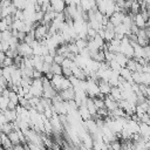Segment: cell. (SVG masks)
<instances>
[{"mask_svg":"<svg viewBox=\"0 0 150 150\" xmlns=\"http://www.w3.org/2000/svg\"><path fill=\"white\" fill-rule=\"evenodd\" d=\"M50 84L57 93H60L62 90H66V89L71 87V83H70L69 79L64 77L63 75H53V77L50 80Z\"/></svg>","mask_w":150,"mask_h":150,"instance_id":"cell-1","label":"cell"},{"mask_svg":"<svg viewBox=\"0 0 150 150\" xmlns=\"http://www.w3.org/2000/svg\"><path fill=\"white\" fill-rule=\"evenodd\" d=\"M87 87H86V93H87V96L90 97V98H94V97H97V96H101L100 94V89H98V83L97 81L95 80H91V79H87Z\"/></svg>","mask_w":150,"mask_h":150,"instance_id":"cell-2","label":"cell"},{"mask_svg":"<svg viewBox=\"0 0 150 150\" xmlns=\"http://www.w3.org/2000/svg\"><path fill=\"white\" fill-rule=\"evenodd\" d=\"M43 87H42V77L41 79H33V82L29 88V94L34 97H42Z\"/></svg>","mask_w":150,"mask_h":150,"instance_id":"cell-3","label":"cell"},{"mask_svg":"<svg viewBox=\"0 0 150 150\" xmlns=\"http://www.w3.org/2000/svg\"><path fill=\"white\" fill-rule=\"evenodd\" d=\"M48 30H49V25H42V23H38L34 28V36L35 40L41 41L43 39L47 38L48 35Z\"/></svg>","mask_w":150,"mask_h":150,"instance_id":"cell-4","label":"cell"},{"mask_svg":"<svg viewBox=\"0 0 150 150\" xmlns=\"http://www.w3.org/2000/svg\"><path fill=\"white\" fill-rule=\"evenodd\" d=\"M18 54L20 56H22L23 59L25 57H32L33 56V49L29 45H27L26 42H20L18 45Z\"/></svg>","mask_w":150,"mask_h":150,"instance_id":"cell-5","label":"cell"},{"mask_svg":"<svg viewBox=\"0 0 150 150\" xmlns=\"http://www.w3.org/2000/svg\"><path fill=\"white\" fill-rule=\"evenodd\" d=\"M52 9L56 13H63L66 9V2L64 0H50L49 1Z\"/></svg>","mask_w":150,"mask_h":150,"instance_id":"cell-6","label":"cell"},{"mask_svg":"<svg viewBox=\"0 0 150 150\" xmlns=\"http://www.w3.org/2000/svg\"><path fill=\"white\" fill-rule=\"evenodd\" d=\"M125 14H127V13H124V12H115V13L109 18V22L112 23L114 27H116V26H118V25L122 23V21H123V19H124V15H125Z\"/></svg>","mask_w":150,"mask_h":150,"instance_id":"cell-7","label":"cell"},{"mask_svg":"<svg viewBox=\"0 0 150 150\" xmlns=\"http://www.w3.org/2000/svg\"><path fill=\"white\" fill-rule=\"evenodd\" d=\"M60 95V97L62 98V101H71L75 98V90L73 87L66 89V90H62L60 93H57Z\"/></svg>","mask_w":150,"mask_h":150,"instance_id":"cell-8","label":"cell"},{"mask_svg":"<svg viewBox=\"0 0 150 150\" xmlns=\"http://www.w3.org/2000/svg\"><path fill=\"white\" fill-rule=\"evenodd\" d=\"M0 145L2 146L4 150H12V148H13V144L11 143L8 135L2 131H0Z\"/></svg>","mask_w":150,"mask_h":150,"instance_id":"cell-9","label":"cell"},{"mask_svg":"<svg viewBox=\"0 0 150 150\" xmlns=\"http://www.w3.org/2000/svg\"><path fill=\"white\" fill-rule=\"evenodd\" d=\"M97 83H98V89H100V94H101V96H108V95H110L111 86H110L108 82H104V81L98 80Z\"/></svg>","mask_w":150,"mask_h":150,"instance_id":"cell-10","label":"cell"},{"mask_svg":"<svg viewBox=\"0 0 150 150\" xmlns=\"http://www.w3.org/2000/svg\"><path fill=\"white\" fill-rule=\"evenodd\" d=\"M118 107V102H116L110 95H108V96H104V108L110 112V111H112L114 109H116Z\"/></svg>","mask_w":150,"mask_h":150,"instance_id":"cell-11","label":"cell"},{"mask_svg":"<svg viewBox=\"0 0 150 150\" xmlns=\"http://www.w3.org/2000/svg\"><path fill=\"white\" fill-rule=\"evenodd\" d=\"M132 21H134V23H135L138 28H145V26H146V21L144 20V18L142 16L141 13L135 14L134 18H132Z\"/></svg>","mask_w":150,"mask_h":150,"instance_id":"cell-12","label":"cell"},{"mask_svg":"<svg viewBox=\"0 0 150 150\" xmlns=\"http://www.w3.org/2000/svg\"><path fill=\"white\" fill-rule=\"evenodd\" d=\"M77 112H79V115H80V117H81L82 121H88V120L91 118V115L88 111V109H87L86 105H80L79 109H77Z\"/></svg>","mask_w":150,"mask_h":150,"instance_id":"cell-13","label":"cell"},{"mask_svg":"<svg viewBox=\"0 0 150 150\" xmlns=\"http://www.w3.org/2000/svg\"><path fill=\"white\" fill-rule=\"evenodd\" d=\"M131 71L128 69V68H125V67H123V68H121V70L118 71V75L123 79V80H125V81H128V82H130V83H134L132 82V79H131Z\"/></svg>","mask_w":150,"mask_h":150,"instance_id":"cell-14","label":"cell"},{"mask_svg":"<svg viewBox=\"0 0 150 150\" xmlns=\"http://www.w3.org/2000/svg\"><path fill=\"white\" fill-rule=\"evenodd\" d=\"M86 107H87L88 111L90 112L91 117H94V116L96 115V112H97V108L95 107L93 98H90V97H88V98H87V102H86Z\"/></svg>","mask_w":150,"mask_h":150,"instance_id":"cell-15","label":"cell"},{"mask_svg":"<svg viewBox=\"0 0 150 150\" xmlns=\"http://www.w3.org/2000/svg\"><path fill=\"white\" fill-rule=\"evenodd\" d=\"M4 115H5V117H6V120L8 121V122H15L16 120H18V115H16V111L15 110H9V109H6L5 111H4Z\"/></svg>","mask_w":150,"mask_h":150,"instance_id":"cell-16","label":"cell"},{"mask_svg":"<svg viewBox=\"0 0 150 150\" xmlns=\"http://www.w3.org/2000/svg\"><path fill=\"white\" fill-rule=\"evenodd\" d=\"M110 96L116 101H121L122 100V90L118 87H111V91H110Z\"/></svg>","mask_w":150,"mask_h":150,"instance_id":"cell-17","label":"cell"},{"mask_svg":"<svg viewBox=\"0 0 150 150\" xmlns=\"http://www.w3.org/2000/svg\"><path fill=\"white\" fill-rule=\"evenodd\" d=\"M114 60H115V61H116V62H117V63L123 68V67H125V66H127V62H128V60H129V59H128L127 56H124L123 54H121V53H116V54H115V59H114Z\"/></svg>","mask_w":150,"mask_h":150,"instance_id":"cell-18","label":"cell"},{"mask_svg":"<svg viewBox=\"0 0 150 150\" xmlns=\"http://www.w3.org/2000/svg\"><path fill=\"white\" fill-rule=\"evenodd\" d=\"M104 42H110L112 39H115V29H107L104 27Z\"/></svg>","mask_w":150,"mask_h":150,"instance_id":"cell-19","label":"cell"},{"mask_svg":"<svg viewBox=\"0 0 150 150\" xmlns=\"http://www.w3.org/2000/svg\"><path fill=\"white\" fill-rule=\"evenodd\" d=\"M74 43L76 45V47H77V49H79V53H80L82 49L87 48L88 40H87V39H80V38H77V39L74 41Z\"/></svg>","mask_w":150,"mask_h":150,"instance_id":"cell-20","label":"cell"},{"mask_svg":"<svg viewBox=\"0 0 150 150\" xmlns=\"http://www.w3.org/2000/svg\"><path fill=\"white\" fill-rule=\"evenodd\" d=\"M139 9H141V5L137 2V0H132L131 1V6H130V9H129V13H131L132 15L139 13Z\"/></svg>","mask_w":150,"mask_h":150,"instance_id":"cell-21","label":"cell"},{"mask_svg":"<svg viewBox=\"0 0 150 150\" xmlns=\"http://www.w3.org/2000/svg\"><path fill=\"white\" fill-rule=\"evenodd\" d=\"M12 4H13V6H14L16 9L23 11V9L26 8L27 0H12Z\"/></svg>","mask_w":150,"mask_h":150,"instance_id":"cell-22","label":"cell"},{"mask_svg":"<svg viewBox=\"0 0 150 150\" xmlns=\"http://www.w3.org/2000/svg\"><path fill=\"white\" fill-rule=\"evenodd\" d=\"M50 73L53 75H62V67L57 63H52L50 66Z\"/></svg>","mask_w":150,"mask_h":150,"instance_id":"cell-23","label":"cell"},{"mask_svg":"<svg viewBox=\"0 0 150 150\" xmlns=\"http://www.w3.org/2000/svg\"><path fill=\"white\" fill-rule=\"evenodd\" d=\"M94 101V104L97 109H102L104 108V96H97V97H94L93 98Z\"/></svg>","mask_w":150,"mask_h":150,"instance_id":"cell-24","label":"cell"},{"mask_svg":"<svg viewBox=\"0 0 150 150\" xmlns=\"http://www.w3.org/2000/svg\"><path fill=\"white\" fill-rule=\"evenodd\" d=\"M8 103H9V98L7 96L1 95V97H0V110L5 111L8 108Z\"/></svg>","mask_w":150,"mask_h":150,"instance_id":"cell-25","label":"cell"},{"mask_svg":"<svg viewBox=\"0 0 150 150\" xmlns=\"http://www.w3.org/2000/svg\"><path fill=\"white\" fill-rule=\"evenodd\" d=\"M8 98H9V102L14 103L15 105H18V104H19V95H18L15 91H13V90H9V94H8Z\"/></svg>","mask_w":150,"mask_h":150,"instance_id":"cell-26","label":"cell"},{"mask_svg":"<svg viewBox=\"0 0 150 150\" xmlns=\"http://www.w3.org/2000/svg\"><path fill=\"white\" fill-rule=\"evenodd\" d=\"M125 68H128V69H129L131 73H134V71H136V68H137V62H136L134 59H129V60H128V62H127Z\"/></svg>","mask_w":150,"mask_h":150,"instance_id":"cell-27","label":"cell"},{"mask_svg":"<svg viewBox=\"0 0 150 150\" xmlns=\"http://www.w3.org/2000/svg\"><path fill=\"white\" fill-rule=\"evenodd\" d=\"M12 36H13L12 29H8V30H5V32H1V41H7V42H9V40L12 39Z\"/></svg>","mask_w":150,"mask_h":150,"instance_id":"cell-28","label":"cell"},{"mask_svg":"<svg viewBox=\"0 0 150 150\" xmlns=\"http://www.w3.org/2000/svg\"><path fill=\"white\" fill-rule=\"evenodd\" d=\"M74 66H75V62H74V60H70V59H67V57H64L63 62L61 63V67H64V68H69V69H71Z\"/></svg>","mask_w":150,"mask_h":150,"instance_id":"cell-29","label":"cell"},{"mask_svg":"<svg viewBox=\"0 0 150 150\" xmlns=\"http://www.w3.org/2000/svg\"><path fill=\"white\" fill-rule=\"evenodd\" d=\"M67 48H68V52H69V53H71V54H74V55H77V54H79V49H77V47H76V45H75L74 42L67 43Z\"/></svg>","mask_w":150,"mask_h":150,"instance_id":"cell-30","label":"cell"},{"mask_svg":"<svg viewBox=\"0 0 150 150\" xmlns=\"http://www.w3.org/2000/svg\"><path fill=\"white\" fill-rule=\"evenodd\" d=\"M109 63V68L112 70V71H115V73H118L120 70H121V66L115 61V60H112V61H110V62H108Z\"/></svg>","mask_w":150,"mask_h":150,"instance_id":"cell-31","label":"cell"},{"mask_svg":"<svg viewBox=\"0 0 150 150\" xmlns=\"http://www.w3.org/2000/svg\"><path fill=\"white\" fill-rule=\"evenodd\" d=\"M93 41L97 45V47H98L100 49H102V48H103V46H104V43H105V42H104V40H103L101 36H98V35H96L95 38H93Z\"/></svg>","mask_w":150,"mask_h":150,"instance_id":"cell-32","label":"cell"},{"mask_svg":"<svg viewBox=\"0 0 150 150\" xmlns=\"http://www.w3.org/2000/svg\"><path fill=\"white\" fill-rule=\"evenodd\" d=\"M12 64H14V63H13V59L9 57V56H6V57L4 59V61H2V63H1V67H9V66H12Z\"/></svg>","mask_w":150,"mask_h":150,"instance_id":"cell-33","label":"cell"},{"mask_svg":"<svg viewBox=\"0 0 150 150\" xmlns=\"http://www.w3.org/2000/svg\"><path fill=\"white\" fill-rule=\"evenodd\" d=\"M43 62H45V63H48V64L54 63V56L50 55V54H46V55L43 56Z\"/></svg>","mask_w":150,"mask_h":150,"instance_id":"cell-34","label":"cell"},{"mask_svg":"<svg viewBox=\"0 0 150 150\" xmlns=\"http://www.w3.org/2000/svg\"><path fill=\"white\" fill-rule=\"evenodd\" d=\"M62 75H63L64 77H70V76H73V73H71V69H69V68H64V67H62Z\"/></svg>","mask_w":150,"mask_h":150,"instance_id":"cell-35","label":"cell"},{"mask_svg":"<svg viewBox=\"0 0 150 150\" xmlns=\"http://www.w3.org/2000/svg\"><path fill=\"white\" fill-rule=\"evenodd\" d=\"M63 60H64V56H62V55H57V54L54 55V63L61 64V63L63 62Z\"/></svg>","mask_w":150,"mask_h":150,"instance_id":"cell-36","label":"cell"},{"mask_svg":"<svg viewBox=\"0 0 150 150\" xmlns=\"http://www.w3.org/2000/svg\"><path fill=\"white\" fill-rule=\"evenodd\" d=\"M11 4H12L11 0H0V8H1V9H2V8H6V7H8Z\"/></svg>","mask_w":150,"mask_h":150,"instance_id":"cell-37","label":"cell"},{"mask_svg":"<svg viewBox=\"0 0 150 150\" xmlns=\"http://www.w3.org/2000/svg\"><path fill=\"white\" fill-rule=\"evenodd\" d=\"M49 1H50V0H38L36 4H39V5L41 6V5H43V4H48Z\"/></svg>","mask_w":150,"mask_h":150,"instance_id":"cell-38","label":"cell"},{"mask_svg":"<svg viewBox=\"0 0 150 150\" xmlns=\"http://www.w3.org/2000/svg\"><path fill=\"white\" fill-rule=\"evenodd\" d=\"M5 57H6V54L4 52H0V63H2V61H4Z\"/></svg>","mask_w":150,"mask_h":150,"instance_id":"cell-39","label":"cell"},{"mask_svg":"<svg viewBox=\"0 0 150 150\" xmlns=\"http://www.w3.org/2000/svg\"><path fill=\"white\" fill-rule=\"evenodd\" d=\"M145 97H146V98L150 101V88L148 89V93H146V96H145Z\"/></svg>","mask_w":150,"mask_h":150,"instance_id":"cell-40","label":"cell"},{"mask_svg":"<svg viewBox=\"0 0 150 150\" xmlns=\"http://www.w3.org/2000/svg\"><path fill=\"white\" fill-rule=\"evenodd\" d=\"M146 114L150 116V105H149V107H148V109H146Z\"/></svg>","mask_w":150,"mask_h":150,"instance_id":"cell-41","label":"cell"},{"mask_svg":"<svg viewBox=\"0 0 150 150\" xmlns=\"http://www.w3.org/2000/svg\"><path fill=\"white\" fill-rule=\"evenodd\" d=\"M0 52H2V48H1V43H0Z\"/></svg>","mask_w":150,"mask_h":150,"instance_id":"cell-42","label":"cell"},{"mask_svg":"<svg viewBox=\"0 0 150 150\" xmlns=\"http://www.w3.org/2000/svg\"><path fill=\"white\" fill-rule=\"evenodd\" d=\"M0 42H1V32H0Z\"/></svg>","mask_w":150,"mask_h":150,"instance_id":"cell-43","label":"cell"}]
</instances>
